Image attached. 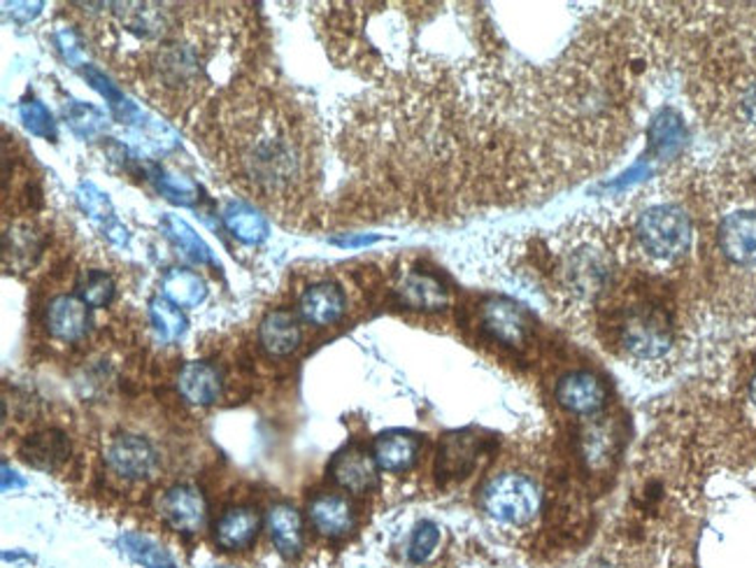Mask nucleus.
Segmentation results:
<instances>
[{"label": "nucleus", "mask_w": 756, "mask_h": 568, "mask_svg": "<svg viewBox=\"0 0 756 568\" xmlns=\"http://www.w3.org/2000/svg\"><path fill=\"white\" fill-rule=\"evenodd\" d=\"M89 305L80 296H57L47 307V329L55 339L75 343L89 331Z\"/></svg>", "instance_id": "obj_15"}, {"label": "nucleus", "mask_w": 756, "mask_h": 568, "mask_svg": "<svg viewBox=\"0 0 756 568\" xmlns=\"http://www.w3.org/2000/svg\"><path fill=\"white\" fill-rule=\"evenodd\" d=\"M268 531L282 557L294 559L303 550V520L301 512L289 503H275L268 510Z\"/></svg>", "instance_id": "obj_24"}, {"label": "nucleus", "mask_w": 756, "mask_h": 568, "mask_svg": "<svg viewBox=\"0 0 756 568\" xmlns=\"http://www.w3.org/2000/svg\"><path fill=\"white\" fill-rule=\"evenodd\" d=\"M164 296L177 307H196L205 301V282L187 268H170L161 280Z\"/></svg>", "instance_id": "obj_28"}, {"label": "nucleus", "mask_w": 756, "mask_h": 568, "mask_svg": "<svg viewBox=\"0 0 756 568\" xmlns=\"http://www.w3.org/2000/svg\"><path fill=\"white\" fill-rule=\"evenodd\" d=\"M612 262L593 245H582L578 249H572L566 254L563 259V277L568 282V287L578 294H598L610 277Z\"/></svg>", "instance_id": "obj_8"}, {"label": "nucleus", "mask_w": 756, "mask_h": 568, "mask_svg": "<svg viewBox=\"0 0 756 568\" xmlns=\"http://www.w3.org/2000/svg\"><path fill=\"white\" fill-rule=\"evenodd\" d=\"M75 198H77V205L82 208V213L102 228V234L108 236L110 243H115V245L128 243V231L117 219L112 200L106 192H100L94 183H82L80 187H77Z\"/></svg>", "instance_id": "obj_18"}, {"label": "nucleus", "mask_w": 756, "mask_h": 568, "mask_svg": "<svg viewBox=\"0 0 756 568\" xmlns=\"http://www.w3.org/2000/svg\"><path fill=\"white\" fill-rule=\"evenodd\" d=\"M213 568H233V566H213Z\"/></svg>", "instance_id": "obj_44"}, {"label": "nucleus", "mask_w": 756, "mask_h": 568, "mask_svg": "<svg viewBox=\"0 0 756 568\" xmlns=\"http://www.w3.org/2000/svg\"><path fill=\"white\" fill-rule=\"evenodd\" d=\"M310 522L322 536L343 538L354 529V510L341 494H320L307 506Z\"/></svg>", "instance_id": "obj_19"}, {"label": "nucleus", "mask_w": 756, "mask_h": 568, "mask_svg": "<svg viewBox=\"0 0 756 568\" xmlns=\"http://www.w3.org/2000/svg\"><path fill=\"white\" fill-rule=\"evenodd\" d=\"M258 341L271 356H289L301 345V326L289 310H273L258 326Z\"/></svg>", "instance_id": "obj_20"}, {"label": "nucleus", "mask_w": 756, "mask_h": 568, "mask_svg": "<svg viewBox=\"0 0 756 568\" xmlns=\"http://www.w3.org/2000/svg\"><path fill=\"white\" fill-rule=\"evenodd\" d=\"M106 461L108 467L126 478V480H145L156 471V450L149 445V441L134 433L117 435L115 441L106 450Z\"/></svg>", "instance_id": "obj_9"}, {"label": "nucleus", "mask_w": 756, "mask_h": 568, "mask_svg": "<svg viewBox=\"0 0 756 568\" xmlns=\"http://www.w3.org/2000/svg\"><path fill=\"white\" fill-rule=\"evenodd\" d=\"M732 112L740 126L756 131V66H747L732 82Z\"/></svg>", "instance_id": "obj_30"}, {"label": "nucleus", "mask_w": 756, "mask_h": 568, "mask_svg": "<svg viewBox=\"0 0 756 568\" xmlns=\"http://www.w3.org/2000/svg\"><path fill=\"white\" fill-rule=\"evenodd\" d=\"M438 543H440V529L433 522H422L420 527L414 529V533L410 538L408 557L414 564H422L431 557V552L438 548Z\"/></svg>", "instance_id": "obj_37"}, {"label": "nucleus", "mask_w": 756, "mask_h": 568, "mask_svg": "<svg viewBox=\"0 0 756 568\" xmlns=\"http://www.w3.org/2000/svg\"><path fill=\"white\" fill-rule=\"evenodd\" d=\"M205 140L233 183L268 208L292 213L310 196L317 143L307 117L284 94L230 85L215 98V121Z\"/></svg>", "instance_id": "obj_2"}, {"label": "nucleus", "mask_w": 756, "mask_h": 568, "mask_svg": "<svg viewBox=\"0 0 756 568\" xmlns=\"http://www.w3.org/2000/svg\"><path fill=\"white\" fill-rule=\"evenodd\" d=\"M19 452L23 461L31 463V467L40 471H55L68 459L70 443L61 431L49 429V431H40L26 438Z\"/></svg>", "instance_id": "obj_25"}, {"label": "nucleus", "mask_w": 756, "mask_h": 568, "mask_svg": "<svg viewBox=\"0 0 756 568\" xmlns=\"http://www.w3.org/2000/svg\"><path fill=\"white\" fill-rule=\"evenodd\" d=\"M747 410H749L752 420H756V371H754V375L749 378V384H747Z\"/></svg>", "instance_id": "obj_40"}, {"label": "nucleus", "mask_w": 756, "mask_h": 568, "mask_svg": "<svg viewBox=\"0 0 756 568\" xmlns=\"http://www.w3.org/2000/svg\"><path fill=\"white\" fill-rule=\"evenodd\" d=\"M706 238L715 271L756 277V187H732L715 198Z\"/></svg>", "instance_id": "obj_3"}, {"label": "nucleus", "mask_w": 756, "mask_h": 568, "mask_svg": "<svg viewBox=\"0 0 756 568\" xmlns=\"http://www.w3.org/2000/svg\"><path fill=\"white\" fill-rule=\"evenodd\" d=\"M164 520L179 533H198L207 520L203 494L192 484H177L161 499Z\"/></svg>", "instance_id": "obj_12"}, {"label": "nucleus", "mask_w": 756, "mask_h": 568, "mask_svg": "<svg viewBox=\"0 0 756 568\" xmlns=\"http://www.w3.org/2000/svg\"><path fill=\"white\" fill-rule=\"evenodd\" d=\"M147 175L154 183V187L161 192V196H166L170 203L175 205H194L198 198V187L192 183L187 175L175 173L166 166L154 164L147 168Z\"/></svg>", "instance_id": "obj_29"}, {"label": "nucleus", "mask_w": 756, "mask_h": 568, "mask_svg": "<svg viewBox=\"0 0 756 568\" xmlns=\"http://www.w3.org/2000/svg\"><path fill=\"white\" fill-rule=\"evenodd\" d=\"M10 487H12V489L23 487V480H19L17 473L10 471L8 463H3V492H10Z\"/></svg>", "instance_id": "obj_41"}, {"label": "nucleus", "mask_w": 756, "mask_h": 568, "mask_svg": "<svg viewBox=\"0 0 756 568\" xmlns=\"http://www.w3.org/2000/svg\"><path fill=\"white\" fill-rule=\"evenodd\" d=\"M298 310L305 322L315 326H331L345 315V294L333 282L312 284L303 292Z\"/></svg>", "instance_id": "obj_17"}, {"label": "nucleus", "mask_w": 756, "mask_h": 568, "mask_svg": "<svg viewBox=\"0 0 756 568\" xmlns=\"http://www.w3.org/2000/svg\"><path fill=\"white\" fill-rule=\"evenodd\" d=\"M222 222L233 238L245 245H258L268 238V222L249 203L233 198L222 208Z\"/></svg>", "instance_id": "obj_23"}, {"label": "nucleus", "mask_w": 756, "mask_h": 568, "mask_svg": "<svg viewBox=\"0 0 756 568\" xmlns=\"http://www.w3.org/2000/svg\"><path fill=\"white\" fill-rule=\"evenodd\" d=\"M115 68L170 115L192 110L236 77L245 47L240 6L75 3Z\"/></svg>", "instance_id": "obj_1"}, {"label": "nucleus", "mask_w": 756, "mask_h": 568, "mask_svg": "<svg viewBox=\"0 0 756 568\" xmlns=\"http://www.w3.org/2000/svg\"><path fill=\"white\" fill-rule=\"evenodd\" d=\"M649 140H651V147H655V151H659V154L675 151V147L683 143L680 119H675L670 112H661L655 119V124H651Z\"/></svg>", "instance_id": "obj_36"}, {"label": "nucleus", "mask_w": 756, "mask_h": 568, "mask_svg": "<svg viewBox=\"0 0 756 568\" xmlns=\"http://www.w3.org/2000/svg\"><path fill=\"white\" fill-rule=\"evenodd\" d=\"M63 115L72 131L82 138H94L106 128V117H102V112L80 100H70L63 108Z\"/></svg>", "instance_id": "obj_34"}, {"label": "nucleus", "mask_w": 756, "mask_h": 568, "mask_svg": "<svg viewBox=\"0 0 756 568\" xmlns=\"http://www.w3.org/2000/svg\"><path fill=\"white\" fill-rule=\"evenodd\" d=\"M261 527V518L254 508H230L226 510L215 529L217 546L224 550H243L252 546Z\"/></svg>", "instance_id": "obj_26"}, {"label": "nucleus", "mask_w": 756, "mask_h": 568, "mask_svg": "<svg viewBox=\"0 0 756 568\" xmlns=\"http://www.w3.org/2000/svg\"><path fill=\"white\" fill-rule=\"evenodd\" d=\"M77 296L89 307H106L115 298V282L106 271H82L77 280Z\"/></svg>", "instance_id": "obj_32"}, {"label": "nucleus", "mask_w": 756, "mask_h": 568, "mask_svg": "<svg viewBox=\"0 0 756 568\" xmlns=\"http://www.w3.org/2000/svg\"><path fill=\"white\" fill-rule=\"evenodd\" d=\"M634 243L649 264L670 268L691 252L694 219L680 203H651L634 222Z\"/></svg>", "instance_id": "obj_4"}, {"label": "nucleus", "mask_w": 756, "mask_h": 568, "mask_svg": "<svg viewBox=\"0 0 756 568\" xmlns=\"http://www.w3.org/2000/svg\"><path fill=\"white\" fill-rule=\"evenodd\" d=\"M396 301L408 310L438 313L450 305V292L435 275L424 271H408L399 277L394 287Z\"/></svg>", "instance_id": "obj_11"}, {"label": "nucleus", "mask_w": 756, "mask_h": 568, "mask_svg": "<svg viewBox=\"0 0 756 568\" xmlns=\"http://www.w3.org/2000/svg\"><path fill=\"white\" fill-rule=\"evenodd\" d=\"M3 8H6V12H12V19H17L21 23H29L33 17L40 14L45 3H3Z\"/></svg>", "instance_id": "obj_39"}, {"label": "nucleus", "mask_w": 756, "mask_h": 568, "mask_svg": "<svg viewBox=\"0 0 756 568\" xmlns=\"http://www.w3.org/2000/svg\"><path fill=\"white\" fill-rule=\"evenodd\" d=\"M19 117L33 136L45 138V140H57V121L47 110L45 102H40L38 98L23 100L19 106Z\"/></svg>", "instance_id": "obj_35"}, {"label": "nucleus", "mask_w": 756, "mask_h": 568, "mask_svg": "<svg viewBox=\"0 0 756 568\" xmlns=\"http://www.w3.org/2000/svg\"><path fill=\"white\" fill-rule=\"evenodd\" d=\"M377 238L375 236H361V238H333L335 245H341V247H356V245H369V243H375Z\"/></svg>", "instance_id": "obj_42"}, {"label": "nucleus", "mask_w": 756, "mask_h": 568, "mask_svg": "<svg viewBox=\"0 0 756 568\" xmlns=\"http://www.w3.org/2000/svg\"><path fill=\"white\" fill-rule=\"evenodd\" d=\"M612 331L617 347L642 364L666 359L675 345L670 315L657 303L638 301L621 307L612 322Z\"/></svg>", "instance_id": "obj_5"}, {"label": "nucleus", "mask_w": 756, "mask_h": 568, "mask_svg": "<svg viewBox=\"0 0 756 568\" xmlns=\"http://www.w3.org/2000/svg\"><path fill=\"white\" fill-rule=\"evenodd\" d=\"M420 450H422L420 435H414L410 431H386L375 438L373 459L380 471L403 473L414 467Z\"/></svg>", "instance_id": "obj_16"}, {"label": "nucleus", "mask_w": 756, "mask_h": 568, "mask_svg": "<svg viewBox=\"0 0 756 568\" xmlns=\"http://www.w3.org/2000/svg\"><path fill=\"white\" fill-rule=\"evenodd\" d=\"M161 228L166 238L177 247V252L185 256L192 264H213V252L205 245V241L196 234V231L177 215H166L161 219Z\"/></svg>", "instance_id": "obj_27"}, {"label": "nucleus", "mask_w": 756, "mask_h": 568, "mask_svg": "<svg viewBox=\"0 0 756 568\" xmlns=\"http://www.w3.org/2000/svg\"><path fill=\"white\" fill-rule=\"evenodd\" d=\"M57 42H59V47H61V51H63L66 61H68L72 68H85V66H87V63L82 61V47H80V42H77L75 33H72L70 29L57 31Z\"/></svg>", "instance_id": "obj_38"}, {"label": "nucleus", "mask_w": 756, "mask_h": 568, "mask_svg": "<svg viewBox=\"0 0 756 568\" xmlns=\"http://www.w3.org/2000/svg\"><path fill=\"white\" fill-rule=\"evenodd\" d=\"M542 492L533 478L524 473H501L482 489V508L491 520L524 527L538 518Z\"/></svg>", "instance_id": "obj_6"}, {"label": "nucleus", "mask_w": 756, "mask_h": 568, "mask_svg": "<svg viewBox=\"0 0 756 568\" xmlns=\"http://www.w3.org/2000/svg\"><path fill=\"white\" fill-rule=\"evenodd\" d=\"M480 326L505 347H524L533 333V320L524 305L493 296L480 305Z\"/></svg>", "instance_id": "obj_7"}, {"label": "nucleus", "mask_w": 756, "mask_h": 568, "mask_svg": "<svg viewBox=\"0 0 756 568\" xmlns=\"http://www.w3.org/2000/svg\"><path fill=\"white\" fill-rule=\"evenodd\" d=\"M149 315L154 326L159 329L166 341H177L187 331V317L179 313V307L170 303L166 296H156L149 303Z\"/></svg>", "instance_id": "obj_33"}, {"label": "nucleus", "mask_w": 756, "mask_h": 568, "mask_svg": "<svg viewBox=\"0 0 756 568\" xmlns=\"http://www.w3.org/2000/svg\"><path fill=\"white\" fill-rule=\"evenodd\" d=\"M585 568H617L612 561H608V559H593L591 564H587Z\"/></svg>", "instance_id": "obj_43"}, {"label": "nucleus", "mask_w": 756, "mask_h": 568, "mask_svg": "<svg viewBox=\"0 0 756 568\" xmlns=\"http://www.w3.org/2000/svg\"><path fill=\"white\" fill-rule=\"evenodd\" d=\"M42 236L31 224H12L3 234V266L8 271H29L42 254Z\"/></svg>", "instance_id": "obj_22"}, {"label": "nucleus", "mask_w": 756, "mask_h": 568, "mask_svg": "<svg viewBox=\"0 0 756 568\" xmlns=\"http://www.w3.org/2000/svg\"><path fill=\"white\" fill-rule=\"evenodd\" d=\"M119 546L130 559H134L140 566H145V568H177V564L168 555V550L161 548L159 543H154L151 538H147L143 533H124L119 538Z\"/></svg>", "instance_id": "obj_31"}, {"label": "nucleus", "mask_w": 756, "mask_h": 568, "mask_svg": "<svg viewBox=\"0 0 756 568\" xmlns=\"http://www.w3.org/2000/svg\"><path fill=\"white\" fill-rule=\"evenodd\" d=\"M480 454V441L471 433H450L442 438L435 476L440 480H463L475 469Z\"/></svg>", "instance_id": "obj_14"}, {"label": "nucleus", "mask_w": 756, "mask_h": 568, "mask_svg": "<svg viewBox=\"0 0 756 568\" xmlns=\"http://www.w3.org/2000/svg\"><path fill=\"white\" fill-rule=\"evenodd\" d=\"M177 390L192 405H213L222 396V375L205 361H192L179 371Z\"/></svg>", "instance_id": "obj_21"}, {"label": "nucleus", "mask_w": 756, "mask_h": 568, "mask_svg": "<svg viewBox=\"0 0 756 568\" xmlns=\"http://www.w3.org/2000/svg\"><path fill=\"white\" fill-rule=\"evenodd\" d=\"M557 401L572 415H596L608 403V386L589 371H576L559 380Z\"/></svg>", "instance_id": "obj_10"}, {"label": "nucleus", "mask_w": 756, "mask_h": 568, "mask_svg": "<svg viewBox=\"0 0 756 568\" xmlns=\"http://www.w3.org/2000/svg\"><path fill=\"white\" fill-rule=\"evenodd\" d=\"M331 478L352 494H366L377 487V463L373 452L356 445L337 452L331 463Z\"/></svg>", "instance_id": "obj_13"}]
</instances>
